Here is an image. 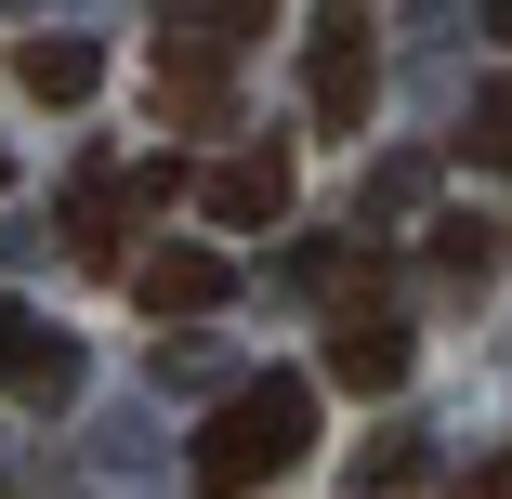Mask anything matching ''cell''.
Segmentation results:
<instances>
[{
    "label": "cell",
    "mask_w": 512,
    "mask_h": 499,
    "mask_svg": "<svg viewBox=\"0 0 512 499\" xmlns=\"http://www.w3.org/2000/svg\"><path fill=\"white\" fill-rule=\"evenodd\" d=\"M302 447H316V381L263 368V381H237L224 408H211V434H197V499H250V486H276Z\"/></svg>",
    "instance_id": "obj_1"
},
{
    "label": "cell",
    "mask_w": 512,
    "mask_h": 499,
    "mask_svg": "<svg viewBox=\"0 0 512 499\" xmlns=\"http://www.w3.org/2000/svg\"><path fill=\"white\" fill-rule=\"evenodd\" d=\"M302 92H316L329 132H368V92H381V53H368V14H329L316 53H302Z\"/></svg>",
    "instance_id": "obj_2"
},
{
    "label": "cell",
    "mask_w": 512,
    "mask_h": 499,
    "mask_svg": "<svg viewBox=\"0 0 512 499\" xmlns=\"http://www.w3.org/2000/svg\"><path fill=\"white\" fill-rule=\"evenodd\" d=\"M197 211H211V224H289V145H237V158H211V171H197Z\"/></svg>",
    "instance_id": "obj_3"
},
{
    "label": "cell",
    "mask_w": 512,
    "mask_h": 499,
    "mask_svg": "<svg viewBox=\"0 0 512 499\" xmlns=\"http://www.w3.org/2000/svg\"><path fill=\"white\" fill-rule=\"evenodd\" d=\"M224 106H237V92H224V53H211V40H184V27H158V119L211 132Z\"/></svg>",
    "instance_id": "obj_4"
},
{
    "label": "cell",
    "mask_w": 512,
    "mask_h": 499,
    "mask_svg": "<svg viewBox=\"0 0 512 499\" xmlns=\"http://www.w3.org/2000/svg\"><path fill=\"white\" fill-rule=\"evenodd\" d=\"M329 381H342V394H394V381H407V329H394L381 303H342V329H329Z\"/></svg>",
    "instance_id": "obj_5"
},
{
    "label": "cell",
    "mask_w": 512,
    "mask_h": 499,
    "mask_svg": "<svg viewBox=\"0 0 512 499\" xmlns=\"http://www.w3.org/2000/svg\"><path fill=\"white\" fill-rule=\"evenodd\" d=\"M224 289H237L224 250H145V263H132V303H145V316H211Z\"/></svg>",
    "instance_id": "obj_6"
},
{
    "label": "cell",
    "mask_w": 512,
    "mask_h": 499,
    "mask_svg": "<svg viewBox=\"0 0 512 499\" xmlns=\"http://www.w3.org/2000/svg\"><path fill=\"white\" fill-rule=\"evenodd\" d=\"M14 79L40 92V106H79V92L106 79V66H92V40H27V53H14Z\"/></svg>",
    "instance_id": "obj_7"
},
{
    "label": "cell",
    "mask_w": 512,
    "mask_h": 499,
    "mask_svg": "<svg viewBox=\"0 0 512 499\" xmlns=\"http://www.w3.org/2000/svg\"><path fill=\"white\" fill-rule=\"evenodd\" d=\"M460 145H473V158H499V171H512V79H486V92H473V132H460Z\"/></svg>",
    "instance_id": "obj_8"
},
{
    "label": "cell",
    "mask_w": 512,
    "mask_h": 499,
    "mask_svg": "<svg viewBox=\"0 0 512 499\" xmlns=\"http://www.w3.org/2000/svg\"><path fill=\"white\" fill-rule=\"evenodd\" d=\"M434 263H447V276H486V263H499V224H460V211H447V224H434Z\"/></svg>",
    "instance_id": "obj_9"
},
{
    "label": "cell",
    "mask_w": 512,
    "mask_h": 499,
    "mask_svg": "<svg viewBox=\"0 0 512 499\" xmlns=\"http://www.w3.org/2000/svg\"><path fill=\"white\" fill-rule=\"evenodd\" d=\"M368 486H421V434H381V447L355 460V499H368Z\"/></svg>",
    "instance_id": "obj_10"
},
{
    "label": "cell",
    "mask_w": 512,
    "mask_h": 499,
    "mask_svg": "<svg viewBox=\"0 0 512 499\" xmlns=\"http://www.w3.org/2000/svg\"><path fill=\"white\" fill-rule=\"evenodd\" d=\"M40 342H53V329H40L27 303H0V381H27V368H40Z\"/></svg>",
    "instance_id": "obj_11"
},
{
    "label": "cell",
    "mask_w": 512,
    "mask_h": 499,
    "mask_svg": "<svg viewBox=\"0 0 512 499\" xmlns=\"http://www.w3.org/2000/svg\"><path fill=\"white\" fill-rule=\"evenodd\" d=\"M460 499H512V460H486V473H460Z\"/></svg>",
    "instance_id": "obj_12"
},
{
    "label": "cell",
    "mask_w": 512,
    "mask_h": 499,
    "mask_svg": "<svg viewBox=\"0 0 512 499\" xmlns=\"http://www.w3.org/2000/svg\"><path fill=\"white\" fill-rule=\"evenodd\" d=\"M486 40H512V0H499V14H486Z\"/></svg>",
    "instance_id": "obj_13"
},
{
    "label": "cell",
    "mask_w": 512,
    "mask_h": 499,
    "mask_svg": "<svg viewBox=\"0 0 512 499\" xmlns=\"http://www.w3.org/2000/svg\"><path fill=\"white\" fill-rule=\"evenodd\" d=\"M0 184H14V158H0Z\"/></svg>",
    "instance_id": "obj_14"
}]
</instances>
